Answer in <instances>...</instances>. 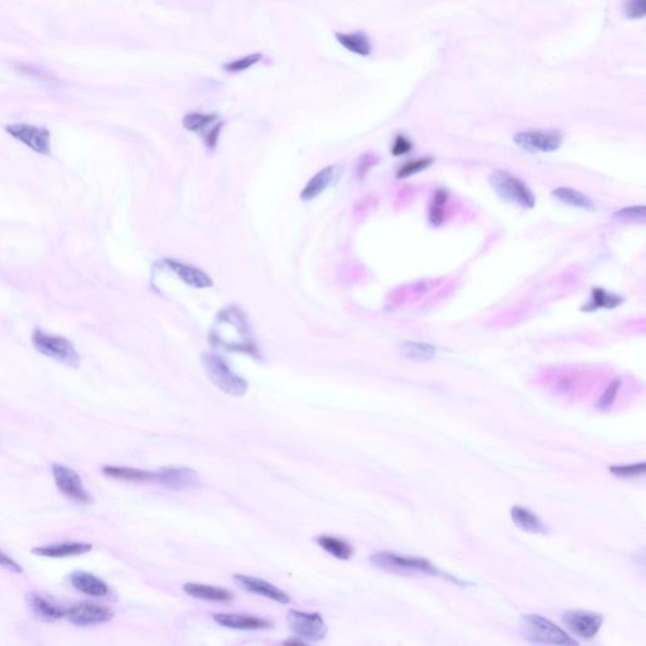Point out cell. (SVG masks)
Listing matches in <instances>:
<instances>
[{
	"instance_id": "obj_1",
	"label": "cell",
	"mask_w": 646,
	"mask_h": 646,
	"mask_svg": "<svg viewBox=\"0 0 646 646\" xmlns=\"http://www.w3.org/2000/svg\"><path fill=\"white\" fill-rule=\"evenodd\" d=\"M370 562L380 570H388L400 575H427V576L442 577L457 584H464L459 578L443 573L438 570L433 563L418 556H403L394 552H377L370 556Z\"/></svg>"
},
{
	"instance_id": "obj_2",
	"label": "cell",
	"mask_w": 646,
	"mask_h": 646,
	"mask_svg": "<svg viewBox=\"0 0 646 646\" xmlns=\"http://www.w3.org/2000/svg\"><path fill=\"white\" fill-rule=\"evenodd\" d=\"M521 634L524 639L533 644L543 645H578V641L570 636L559 626L539 615H525L520 620Z\"/></svg>"
},
{
	"instance_id": "obj_3",
	"label": "cell",
	"mask_w": 646,
	"mask_h": 646,
	"mask_svg": "<svg viewBox=\"0 0 646 646\" xmlns=\"http://www.w3.org/2000/svg\"><path fill=\"white\" fill-rule=\"evenodd\" d=\"M201 362L210 380L223 393L232 396H243L248 391L246 380L234 373L219 355L205 352L202 354Z\"/></svg>"
},
{
	"instance_id": "obj_4",
	"label": "cell",
	"mask_w": 646,
	"mask_h": 646,
	"mask_svg": "<svg viewBox=\"0 0 646 646\" xmlns=\"http://www.w3.org/2000/svg\"><path fill=\"white\" fill-rule=\"evenodd\" d=\"M490 183L493 191L500 196L502 200L511 203H516L524 209H533L535 205V196L528 186L516 178L513 174L496 169L490 176Z\"/></svg>"
},
{
	"instance_id": "obj_5",
	"label": "cell",
	"mask_w": 646,
	"mask_h": 646,
	"mask_svg": "<svg viewBox=\"0 0 646 646\" xmlns=\"http://www.w3.org/2000/svg\"><path fill=\"white\" fill-rule=\"evenodd\" d=\"M32 342L35 348L47 357L72 368H77L80 365V355L74 343L65 337L46 334L41 330H35L32 334Z\"/></svg>"
},
{
	"instance_id": "obj_6",
	"label": "cell",
	"mask_w": 646,
	"mask_h": 646,
	"mask_svg": "<svg viewBox=\"0 0 646 646\" xmlns=\"http://www.w3.org/2000/svg\"><path fill=\"white\" fill-rule=\"evenodd\" d=\"M288 624L296 638L303 643H316L326 636L327 626L318 613L292 610L288 613Z\"/></svg>"
},
{
	"instance_id": "obj_7",
	"label": "cell",
	"mask_w": 646,
	"mask_h": 646,
	"mask_svg": "<svg viewBox=\"0 0 646 646\" xmlns=\"http://www.w3.org/2000/svg\"><path fill=\"white\" fill-rule=\"evenodd\" d=\"M52 473H53L57 488L65 496L83 505H89L92 502V498L90 493L86 491L83 479L74 470H71L66 466L53 464Z\"/></svg>"
},
{
	"instance_id": "obj_8",
	"label": "cell",
	"mask_w": 646,
	"mask_h": 646,
	"mask_svg": "<svg viewBox=\"0 0 646 646\" xmlns=\"http://www.w3.org/2000/svg\"><path fill=\"white\" fill-rule=\"evenodd\" d=\"M563 137L558 130H528L514 135L518 146L532 153H548L559 149Z\"/></svg>"
},
{
	"instance_id": "obj_9",
	"label": "cell",
	"mask_w": 646,
	"mask_h": 646,
	"mask_svg": "<svg viewBox=\"0 0 646 646\" xmlns=\"http://www.w3.org/2000/svg\"><path fill=\"white\" fill-rule=\"evenodd\" d=\"M604 622L601 613L570 610L563 615V624L573 635L581 639H593L597 635Z\"/></svg>"
},
{
	"instance_id": "obj_10",
	"label": "cell",
	"mask_w": 646,
	"mask_h": 646,
	"mask_svg": "<svg viewBox=\"0 0 646 646\" xmlns=\"http://www.w3.org/2000/svg\"><path fill=\"white\" fill-rule=\"evenodd\" d=\"M8 134L15 139L19 140L35 153L49 155L51 154V134L46 128L31 126V124H12L6 126Z\"/></svg>"
},
{
	"instance_id": "obj_11",
	"label": "cell",
	"mask_w": 646,
	"mask_h": 646,
	"mask_svg": "<svg viewBox=\"0 0 646 646\" xmlns=\"http://www.w3.org/2000/svg\"><path fill=\"white\" fill-rule=\"evenodd\" d=\"M114 613L110 609L105 607L103 604H94L89 601L78 602L71 606L67 610L66 618H69L71 624L74 625L86 626L100 625L112 620Z\"/></svg>"
},
{
	"instance_id": "obj_12",
	"label": "cell",
	"mask_w": 646,
	"mask_h": 646,
	"mask_svg": "<svg viewBox=\"0 0 646 646\" xmlns=\"http://www.w3.org/2000/svg\"><path fill=\"white\" fill-rule=\"evenodd\" d=\"M27 604L32 615L43 622H56L66 618L67 613V609H65L56 598L42 592L28 593Z\"/></svg>"
},
{
	"instance_id": "obj_13",
	"label": "cell",
	"mask_w": 646,
	"mask_h": 646,
	"mask_svg": "<svg viewBox=\"0 0 646 646\" xmlns=\"http://www.w3.org/2000/svg\"><path fill=\"white\" fill-rule=\"evenodd\" d=\"M155 479L163 486L177 491L201 486V479L198 477V473L186 467L163 468L160 473H155Z\"/></svg>"
},
{
	"instance_id": "obj_14",
	"label": "cell",
	"mask_w": 646,
	"mask_h": 646,
	"mask_svg": "<svg viewBox=\"0 0 646 646\" xmlns=\"http://www.w3.org/2000/svg\"><path fill=\"white\" fill-rule=\"evenodd\" d=\"M234 581L237 582L243 590H248L254 595H259L265 598H269L278 604H289L291 597L285 593L284 590H279L274 584L266 582L264 579L255 578V577L245 576V575H235Z\"/></svg>"
},
{
	"instance_id": "obj_15",
	"label": "cell",
	"mask_w": 646,
	"mask_h": 646,
	"mask_svg": "<svg viewBox=\"0 0 646 646\" xmlns=\"http://www.w3.org/2000/svg\"><path fill=\"white\" fill-rule=\"evenodd\" d=\"M341 174H342V168L337 164L321 169L320 172L314 174L305 186L303 191L300 192V198L303 201H311L313 198L318 197L321 194L326 191L327 188L331 187L340 180Z\"/></svg>"
},
{
	"instance_id": "obj_16",
	"label": "cell",
	"mask_w": 646,
	"mask_h": 646,
	"mask_svg": "<svg viewBox=\"0 0 646 646\" xmlns=\"http://www.w3.org/2000/svg\"><path fill=\"white\" fill-rule=\"evenodd\" d=\"M214 620L219 625L234 629V630H265L271 627L269 620L257 618L253 615H244V613H217L214 615Z\"/></svg>"
},
{
	"instance_id": "obj_17",
	"label": "cell",
	"mask_w": 646,
	"mask_h": 646,
	"mask_svg": "<svg viewBox=\"0 0 646 646\" xmlns=\"http://www.w3.org/2000/svg\"><path fill=\"white\" fill-rule=\"evenodd\" d=\"M163 264L166 265L169 271H173L183 283H186L189 287L203 289L212 285V280L210 278L209 274H206L205 271H200L198 268H195L192 265L185 264L174 259H166L163 260Z\"/></svg>"
},
{
	"instance_id": "obj_18",
	"label": "cell",
	"mask_w": 646,
	"mask_h": 646,
	"mask_svg": "<svg viewBox=\"0 0 646 646\" xmlns=\"http://www.w3.org/2000/svg\"><path fill=\"white\" fill-rule=\"evenodd\" d=\"M92 545L89 543L66 542L60 544H49L44 547L32 549V553L44 558H67V556H81L89 553Z\"/></svg>"
},
{
	"instance_id": "obj_19",
	"label": "cell",
	"mask_w": 646,
	"mask_h": 646,
	"mask_svg": "<svg viewBox=\"0 0 646 646\" xmlns=\"http://www.w3.org/2000/svg\"><path fill=\"white\" fill-rule=\"evenodd\" d=\"M70 581L77 590L83 592L87 596L103 597V596H106L109 592L108 584H105L103 579L91 575L89 572H84V570L74 572L71 575Z\"/></svg>"
},
{
	"instance_id": "obj_20",
	"label": "cell",
	"mask_w": 646,
	"mask_h": 646,
	"mask_svg": "<svg viewBox=\"0 0 646 646\" xmlns=\"http://www.w3.org/2000/svg\"><path fill=\"white\" fill-rule=\"evenodd\" d=\"M183 590L191 597L198 598L203 601H211V602H230L234 598L232 593L229 590L207 586V584H186L183 586Z\"/></svg>"
},
{
	"instance_id": "obj_21",
	"label": "cell",
	"mask_w": 646,
	"mask_h": 646,
	"mask_svg": "<svg viewBox=\"0 0 646 646\" xmlns=\"http://www.w3.org/2000/svg\"><path fill=\"white\" fill-rule=\"evenodd\" d=\"M510 515L515 525L524 532L533 533V534H541V533L547 532V529L544 527L542 520L538 518V515L530 511L527 507H514L511 509Z\"/></svg>"
},
{
	"instance_id": "obj_22",
	"label": "cell",
	"mask_w": 646,
	"mask_h": 646,
	"mask_svg": "<svg viewBox=\"0 0 646 646\" xmlns=\"http://www.w3.org/2000/svg\"><path fill=\"white\" fill-rule=\"evenodd\" d=\"M103 473L112 479L129 481V482H148L155 479V473L130 468V467H118V466H105Z\"/></svg>"
},
{
	"instance_id": "obj_23",
	"label": "cell",
	"mask_w": 646,
	"mask_h": 646,
	"mask_svg": "<svg viewBox=\"0 0 646 646\" xmlns=\"http://www.w3.org/2000/svg\"><path fill=\"white\" fill-rule=\"evenodd\" d=\"M552 195L554 196L556 200H559L566 205L573 206V207L587 210V211H596V209H597L595 202L592 201L588 196H586L582 192L573 189V188L558 187L552 192Z\"/></svg>"
},
{
	"instance_id": "obj_24",
	"label": "cell",
	"mask_w": 646,
	"mask_h": 646,
	"mask_svg": "<svg viewBox=\"0 0 646 646\" xmlns=\"http://www.w3.org/2000/svg\"><path fill=\"white\" fill-rule=\"evenodd\" d=\"M336 40L350 52L360 55V56H368L373 49L368 35L364 32L336 33Z\"/></svg>"
},
{
	"instance_id": "obj_25",
	"label": "cell",
	"mask_w": 646,
	"mask_h": 646,
	"mask_svg": "<svg viewBox=\"0 0 646 646\" xmlns=\"http://www.w3.org/2000/svg\"><path fill=\"white\" fill-rule=\"evenodd\" d=\"M400 352L404 357L409 360L417 362H428L432 360L436 354L437 348L427 342H417V341H404L400 345Z\"/></svg>"
},
{
	"instance_id": "obj_26",
	"label": "cell",
	"mask_w": 646,
	"mask_h": 646,
	"mask_svg": "<svg viewBox=\"0 0 646 646\" xmlns=\"http://www.w3.org/2000/svg\"><path fill=\"white\" fill-rule=\"evenodd\" d=\"M622 303V298L616 294L606 292L602 288H595L592 291L590 302L582 308L586 312H593L598 309H612Z\"/></svg>"
},
{
	"instance_id": "obj_27",
	"label": "cell",
	"mask_w": 646,
	"mask_h": 646,
	"mask_svg": "<svg viewBox=\"0 0 646 646\" xmlns=\"http://www.w3.org/2000/svg\"><path fill=\"white\" fill-rule=\"evenodd\" d=\"M318 544H320L321 548L326 550L327 553H330L331 556H334V558L341 559V561H348L354 554L352 547L348 542L340 539V538L323 535V536L318 538Z\"/></svg>"
},
{
	"instance_id": "obj_28",
	"label": "cell",
	"mask_w": 646,
	"mask_h": 646,
	"mask_svg": "<svg viewBox=\"0 0 646 646\" xmlns=\"http://www.w3.org/2000/svg\"><path fill=\"white\" fill-rule=\"evenodd\" d=\"M217 120L216 114H202V112H191L183 119V126L189 132L201 133L207 126H211Z\"/></svg>"
},
{
	"instance_id": "obj_29",
	"label": "cell",
	"mask_w": 646,
	"mask_h": 646,
	"mask_svg": "<svg viewBox=\"0 0 646 646\" xmlns=\"http://www.w3.org/2000/svg\"><path fill=\"white\" fill-rule=\"evenodd\" d=\"M447 201V192L445 189H438L433 198L431 210H430V223L433 226H439L443 223L445 219V212H443V206Z\"/></svg>"
},
{
	"instance_id": "obj_30",
	"label": "cell",
	"mask_w": 646,
	"mask_h": 646,
	"mask_svg": "<svg viewBox=\"0 0 646 646\" xmlns=\"http://www.w3.org/2000/svg\"><path fill=\"white\" fill-rule=\"evenodd\" d=\"M610 473L620 479H636L645 473V462L632 465L611 466Z\"/></svg>"
},
{
	"instance_id": "obj_31",
	"label": "cell",
	"mask_w": 646,
	"mask_h": 646,
	"mask_svg": "<svg viewBox=\"0 0 646 646\" xmlns=\"http://www.w3.org/2000/svg\"><path fill=\"white\" fill-rule=\"evenodd\" d=\"M432 163H433V160H432V158H420V160H410V162L405 163L402 167L399 168V171H398V173H396V177H398V178H407V177H409V176H413V174L419 173V172H422L424 169L431 167Z\"/></svg>"
},
{
	"instance_id": "obj_32",
	"label": "cell",
	"mask_w": 646,
	"mask_h": 646,
	"mask_svg": "<svg viewBox=\"0 0 646 646\" xmlns=\"http://www.w3.org/2000/svg\"><path fill=\"white\" fill-rule=\"evenodd\" d=\"M17 71L21 72L22 75H24V76L31 77L33 80H37L38 83H42V84L49 85V86L58 84L57 80H55L52 76H49V74H46V72L41 70H37V69L28 66V65H17Z\"/></svg>"
},
{
	"instance_id": "obj_33",
	"label": "cell",
	"mask_w": 646,
	"mask_h": 646,
	"mask_svg": "<svg viewBox=\"0 0 646 646\" xmlns=\"http://www.w3.org/2000/svg\"><path fill=\"white\" fill-rule=\"evenodd\" d=\"M262 57H263L262 53H253V55L243 57L240 60L225 63L223 70L228 71V72H241V71L248 70V69H250L251 66H254L255 63L259 62L262 60Z\"/></svg>"
},
{
	"instance_id": "obj_34",
	"label": "cell",
	"mask_w": 646,
	"mask_h": 646,
	"mask_svg": "<svg viewBox=\"0 0 646 646\" xmlns=\"http://www.w3.org/2000/svg\"><path fill=\"white\" fill-rule=\"evenodd\" d=\"M620 386H621L620 379L612 380L611 384L609 385V388L604 390V394L601 396L600 400H598L597 407L600 409L607 410L611 408L612 404H613L616 396H618Z\"/></svg>"
},
{
	"instance_id": "obj_35",
	"label": "cell",
	"mask_w": 646,
	"mask_h": 646,
	"mask_svg": "<svg viewBox=\"0 0 646 646\" xmlns=\"http://www.w3.org/2000/svg\"><path fill=\"white\" fill-rule=\"evenodd\" d=\"M624 13L629 19H640L646 13L645 0H624Z\"/></svg>"
},
{
	"instance_id": "obj_36",
	"label": "cell",
	"mask_w": 646,
	"mask_h": 646,
	"mask_svg": "<svg viewBox=\"0 0 646 646\" xmlns=\"http://www.w3.org/2000/svg\"><path fill=\"white\" fill-rule=\"evenodd\" d=\"M615 219L618 220H645V206H631V207H624L618 210V212L613 214Z\"/></svg>"
},
{
	"instance_id": "obj_37",
	"label": "cell",
	"mask_w": 646,
	"mask_h": 646,
	"mask_svg": "<svg viewBox=\"0 0 646 646\" xmlns=\"http://www.w3.org/2000/svg\"><path fill=\"white\" fill-rule=\"evenodd\" d=\"M413 143L411 140L404 135V134H398L394 139V143H393V146H391V154L394 157H400V155H404V154L409 153L410 151L413 149Z\"/></svg>"
},
{
	"instance_id": "obj_38",
	"label": "cell",
	"mask_w": 646,
	"mask_h": 646,
	"mask_svg": "<svg viewBox=\"0 0 646 646\" xmlns=\"http://www.w3.org/2000/svg\"><path fill=\"white\" fill-rule=\"evenodd\" d=\"M376 163H377L376 155H373V154H365V155H362L360 160L357 162V167H356L357 177H359V178H364L368 171H370V168L374 167Z\"/></svg>"
},
{
	"instance_id": "obj_39",
	"label": "cell",
	"mask_w": 646,
	"mask_h": 646,
	"mask_svg": "<svg viewBox=\"0 0 646 646\" xmlns=\"http://www.w3.org/2000/svg\"><path fill=\"white\" fill-rule=\"evenodd\" d=\"M223 123L220 121L219 124H216L215 126H212L210 129L209 132L205 134L203 139H205V144L210 149H214L216 146H217V140H219V137H220V133H221V129H223Z\"/></svg>"
},
{
	"instance_id": "obj_40",
	"label": "cell",
	"mask_w": 646,
	"mask_h": 646,
	"mask_svg": "<svg viewBox=\"0 0 646 646\" xmlns=\"http://www.w3.org/2000/svg\"><path fill=\"white\" fill-rule=\"evenodd\" d=\"M0 566L13 573H23L21 566L15 562V559H12L6 553H3L1 550H0Z\"/></svg>"
}]
</instances>
